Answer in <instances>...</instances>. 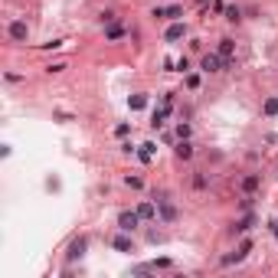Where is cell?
Here are the masks:
<instances>
[{"label":"cell","instance_id":"cell-1","mask_svg":"<svg viewBox=\"0 0 278 278\" xmlns=\"http://www.w3.org/2000/svg\"><path fill=\"white\" fill-rule=\"evenodd\" d=\"M138 223H141L138 210H121V213H118V229H125V233H134Z\"/></svg>","mask_w":278,"mask_h":278},{"label":"cell","instance_id":"cell-16","mask_svg":"<svg viewBox=\"0 0 278 278\" xmlns=\"http://www.w3.org/2000/svg\"><path fill=\"white\" fill-rule=\"evenodd\" d=\"M252 226H256V216H246V219H239V223H235V233H249Z\"/></svg>","mask_w":278,"mask_h":278},{"label":"cell","instance_id":"cell-18","mask_svg":"<svg viewBox=\"0 0 278 278\" xmlns=\"http://www.w3.org/2000/svg\"><path fill=\"white\" fill-rule=\"evenodd\" d=\"M265 115H268V118H275V115H278V95H272V98L265 102Z\"/></svg>","mask_w":278,"mask_h":278},{"label":"cell","instance_id":"cell-22","mask_svg":"<svg viewBox=\"0 0 278 278\" xmlns=\"http://www.w3.org/2000/svg\"><path fill=\"white\" fill-rule=\"evenodd\" d=\"M173 69H177V72H187V69H190V59H187V56H180V59L173 63Z\"/></svg>","mask_w":278,"mask_h":278},{"label":"cell","instance_id":"cell-23","mask_svg":"<svg viewBox=\"0 0 278 278\" xmlns=\"http://www.w3.org/2000/svg\"><path fill=\"white\" fill-rule=\"evenodd\" d=\"M187 88H200V75H187Z\"/></svg>","mask_w":278,"mask_h":278},{"label":"cell","instance_id":"cell-3","mask_svg":"<svg viewBox=\"0 0 278 278\" xmlns=\"http://www.w3.org/2000/svg\"><path fill=\"white\" fill-rule=\"evenodd\" d=\"M249 252H252V239H242V242H239V249H235L233 256H223V265H233V262H242V258H246Z\"/></svg>","mask_w":278,"mask_h":278},{"label":"cell","instance_id":"cell-27","mask_svg":"<svg viewBox=\"0 0 278 278\" xmlns=\"http://www.w3.org/2000/svg\"><path fill=\"white\" fill-rule=\"evenodd\" d=\"M275 226H278V219H275Z\"/></svg>","mask_w":278,"mask_h":278},{"label":"cell","instance_id":"cell-11","mask_svg":"<svg viewBox=\"0 0 278 278\" xmlns=\"http://www.w3.org/2000/svg\"><path fill=\"white\" fill-rule=\"evenodd\" d=\"M167 115H171V105H164L161 111H154V115H150V128L157 131V128H161V125H164V118H167Z\"/></svg>","mask_w":278,"mask_h":278},{"label":"cell","instance_id":"cell-24","mask_svg":"<svg viewBox=\"0 0 278 278\" xmlns=\"http://www.w3.org/2000/svg\"><path fill=\"white\" fill-rule=\"evenodd\" d=\"M125 183H128V187H134V190H141V187H144V180H141V177H128Z\"/></svg>","mask_w":278,"mask_h":278},{"label":"cell","instance_id":"cell-19","mask_svg":"<svg viewBox=\"0 0 278 278\" xmlns=\"http://www.w3.org/2000/svg\"><path fill=\"white\" fill-rule=\"evenodd\" d=\"M105 36H108V40H121V36H125V26H108Z\"/></svg>","mask_w":278,"mask_h":278},{"label":"cell","instance_id":"cell-2","mask_svg":"<svg viewBox=\"0 0 278 278\" xmlns=\"http://www.w3.org/2000/svg\"><path fill=\"white\" fill-rule=\"evenodd\" d=\"M223 65H226V59L219 53H206L203 59H200V69H203V72H223Z\"/></svg>","mask_w":278,"mask_h":278},{"label":"cell","instance_id":"cell-8","mask_svg":"<svg viewBox=\"0 0 278 278\" xmlns=\"http://www.w3.org/2000/svg\"><path fill=\"white\" fill-rule=\"evenodd\" d=\"M154 17H157V20H177V17H183V10L177 7V3H173V7H167V10H164V7H157V10H154Z\"/></svg>","mask_w":278,"mask_h":278},{"label":"cell","instance_id":"cell-6","mask_svg":"<svg viewBox=\"0 0 278 278\" xmlns=\"http://www.w3.org/2000/svg\"><path fill=\"white\" fill-rule=\"evenodd\" d=\"M26 36H30L26 23H23V20H13V23H10V40H17V43H26Z\"/></svg>","mask_w":278,"mask_h":278},{"label":"cell","instance_id":"cell-25","mask_svg":"<svg viewBox=\"0 0 278 278\" xmlns=\"http://www.w3.org/2000/svg\"><path fill=\"white\" fill-rule=\"evenodd\" d=\"M226 20H233V23L239 20V7H229V10H226Z\"/></svg>","mask_w":278,"mask_h":278},{"label":"cell","instance_id":"cell-5","mask_svg":"<svg viewBox=\"0 0 278 278\" xmlns=\"http://www.w3.org/2000/svg\"><path fill=\"white\" fill-rule=\"evenodd\" d=\"M183 36H187V23H171L167 33H164V43H177V40H183Z\"/></svg>","mask_w":278,"mask_h":278},{"label":"cell","instance_id":"cell-14","mask_svg":"<svg viewBox=\"0 0 278 278\" xmlns=\"http://www.w3.org/2000/svg\"><path fill=\"white\" fill-rule=\"evenodd\" d=\"M233 49H235V43H233V40H219V56H223L226 63H229V56H233Z\"/></svg>","mask_w":278,"mask_h":278},{"label":"cell","instance_id":"cell-26","mask_svg":"<svg viewBox=\"0 0 278 278\" xmlns=\"http://www.w3.org/2000/svg\"><path fill=\"white\" fill-rule=\"evenodd\" d=\"M200 3H206V0H200Z\"/></svg>","mask_w":278,"mask_h":278},{"label":"cell","instance_id":"cell-10","mask_svg":"<svg viewBox=\"0 0 278 278\" xmlns=\"http://www.w3.org/2000/svg\"><path fill=\"white\" fill-rule=\"evenodd\" d=\"M157 203H161V216H164V219H167V223H173V219H177V210H173V206L167 203V196H161Z\"/></svg>","mask_w":278,"mask_h":278},{"label":"cell","instance_id":"cell-12","mask_svg":"<svg viewBox=\"0 0 278 278\" xmlns=\"http://www.w3.org/2000/svg\"><path fill=\"white\" fill-rule=\"evenodd\" d=\"M154 150H157V144H154V141H148V144H141V150H138V157H141V161H144V164H148V161H150V157H154Z\"/></svg>","mask_w":278,"mask_h":278},{"label":"cell","instance_id":"cell-9","mask_svg":"<svg viewBox=\"0 0 278 278\" xmlns=\"http://www.w3.org/2000/svg\"><path fill=\"white\" fill-rule=\"evenodd\" d=\"M173 154H177L180 161H190V157H193V144H190V141H180V144L173 148Z\"/></svg>","mask_w":278,"mask_h":278},{"label":"cell","instance_id":"cell-7","mask_svg":"<svg viewBox=\"0 0 278 278\" xmlns=\"http://www.w3.org/2000/svg\"><path fill=\"white\" fill-rule=\"evenodd\" d=\"M111 246H115L118 252H134V242L128 239V233H125V229H121V233H118L115 239H111Z\"/></svg>","mask_w":278,"mask_h":278},{"label":"cell","instance_id":"cell-4","mask_svg":"<svg viewBox=\"0 0 278 278\" xmlns=\"http://www.w3.org/2000/svg\"><path fill=\"white\" fill-rule=\"evenodd\" d=\"M86 249H88V239H82V235H79V239H72V246H69L65 258H69V262H75V258L86 256Z\"/></svg>","mask_w":278,"mask_h":278},{"label":"cell","instance_id":"cell-15","mask_svg":"<svg viewBox=\"0 0 278 278\" xmlns=\"http://www.w3.org/2000/svg\"><path fill=\"white\" fill-rule=\"evenodd\" d=\"M128 105H131V111H141V108L148 105V95H141V92H138V95L128 98Z\"/></svg>","mask_w":278,"mask_h":278},{"label":"cell","instance_id":"cell-21","mask_svg":"<svg viewBox=\"0 0 278 278\" xmlns=\"http://www.w3.org/2000/svg\"><path fill=\"white\" fill-rule=\"evenodd\" d=\"M115 134H118V138H128V134H131V125H128V121H121V125L115 128Z\"/></svg>","mask_w":278,"mask_h":278},{"label":"cell","instance_id":"cell-20","mask_svg":"<svg viewBox=\"0 0 278 278\" xmlns=\"http://www.w3.org/2000/svg\"><path fill=\"white\" fill-rule=\"evenodd\" d=\"M177 138H180V141H190V125H183V121H180V125H177Z\"/></svg>","mask_w":278,"mask_h":278},{"label":"cell","instance_id":"cell-17","mask_svg":"<svg viewBox=\"0 0 278 278\" xmlns=\"http://www.w3.org/2000/svg\"><path fill=\"white\" fill-rule=\"evenodd\" d=\"M242 190H246V193H252V190H258V177H256V173H249L246 180H242Z\"/></svg>","mask_w":278,"mask_h":278},{"label":"cell","instance_id":"cell-13","mask_svg":"<svg viewBox=\"0 0 278 278\" xmlns=\"http://www.w3.org/2000/svg\"><path fill=\"white\" fill-rule=\"evenodd\" d=\"M138 213H141V219H154V216H157V206H154V203H148V200H144V203L138 206Z\"/></svg>","mask_w":278,"mask_h":278}]
</instances>
